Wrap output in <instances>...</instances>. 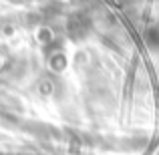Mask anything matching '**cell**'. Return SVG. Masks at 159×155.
Listing matches in <instances>:
<instances>
[{
  "instance_id": "obj_1",
  "label": "cell",
  "mask_w": 159,
  "mask_h": 155,
  "mask_svg": "<svg viewBox=\"0 0 159 155\" xmlns=\"http://www.w3.org/2000/svg\"><path fill=\"white\" fill-rule=\"evenodd\" d=\"M89 18H85L83 14H75L69 18V24H66V28H69V34L73 36V39H81V36L87 34V30H89Z\"/></svg>"
}]
</instances>
